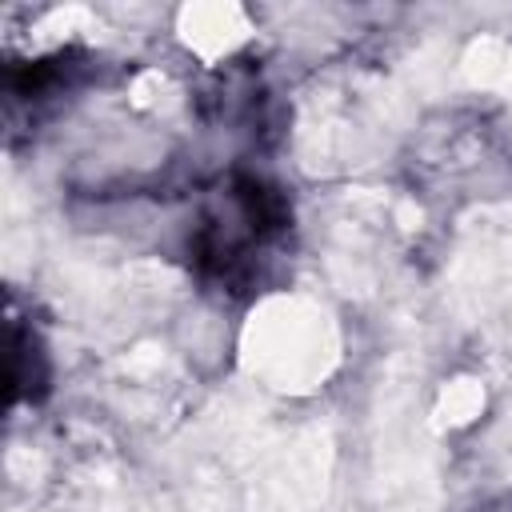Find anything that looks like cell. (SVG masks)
<instances>
[{
	"label": "cell",
	"mask_w": 512,
	"mask_h": 512,
	"mask_svg": "<svg viewBox=\"0 0 512 512\" xmlns=\"http://www.w3.org/2000/svg\"><path fill=\"white\" fill-rule=\"evenodd\" d=\"M292 224L288 196L252 176L232 172L192 224L188 256L204 284L220 292H248L260 280V260L284 240Z\"/></svg>",
	"instance_id": "6da1fadb"
},
{
	"label": "cell",
	"mask_w": 512,
	"mask_h": 512,
	"mask_svg": "<svg viewBox=\"0 0 512 512\" xmlns=\"http://www.w3.org/2000/svg\"><path fill=\"white\" fill-rule=\"evenodd\" d=\"M48 380H52V368H48L40 332L32 324H24L20 316H12V324H8V400L36 404L48 392Z\"/></svg>",
	"instance_id": "7a4b0ae2"
}]
</instances>
